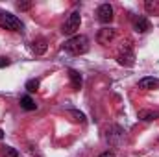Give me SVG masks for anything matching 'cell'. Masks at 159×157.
Listing matches in <instances>:
<instances>
[{"label": "cell", "mask_w": 159, "mask_h": 157, "mask_svg": "<svg viewBox=\"0 0 159 157\" xmlns=\"http://www.w3.org/2000/svg\"><path fill=\"white\" fill-rule=\"evenodd\" d=\"M4 139V131H2V128H0V141Z\"/></svg>", "instance_id": "21"}, {"label": "cell", "mask_w": 159, "mask_h": 157, "mask_svg": "<svg viewBox=\"0 0 159 157\" xmlns=\"http://www.w3.org/2000/svg\"><path fill=\"white\" fill-rule=\"evenodd\" d=\"M133 28H135L137 34H146L150 30V20L146 17H137L135 22H133Z\"/></svg>", "instance_id": "8"}, {"label": "cell", "mask_w": 159, "mask_h": 157, "mask_svg": "<svg viewBox=\"0 0 159 157\" xmlns=\"http://www.w3.org/2000/svg\"><path fill=\"white\" fill-rule=\"evenodd\" d=\"M26 91L28 92H37L39 91V79H28L26 81Z\"/></svg>", "instance_id": "16"}, {"label": "cell", "mask_w": 159, "mask_h": 157, "mask_svg": "<svg viewBox=\"0 0 159 157\" xmlns=\"http://www.w3.org/2000/svg\"><path fill=\"white\" fill-rule=\"evenodd\" d=\"M0 28L9 30V32H22L24 26L15 15H11L7 11H0Z\"/></svg>", "instance_id": "2"}, {"label": "cell", "mask_w": 159, "mask_h": 157, "mask_svg": "<svg viewBox=\"0 0 159 157\" xmlns=\"http://www.w3.org/2000/svg\"><path fill=\"white\" fill-rule=\"evenodd\" d=\"M144 9H146L148 13L159 15V2L157 0H146V2H144Z\"/></svg>", "instance_id": "14"}, {"label": "cell", "mask_w": 159, "mask_h": 157, "mask_svg": "<svg viewBox=\"0 0 159 157\" xmlns=\"http://www.w3.org/2000/svg\"><path fill=\"white\" fill-rule=\"evenodd\" d=\"M0 155L2 157H19V152L11 146H2L0 148Z\"/></svg>", "instance_id": "15"}, {"label": "cell", "mask_w": 159, "mask_h": 157, "mask_svg": "<svg viewBox=\"0 0 159 157\" xmlns=\"http://www.w3.org/2000/svg\"><path fill=\"white\" fill-rule=\"evenodd\" d=\"M115 37H117V30L115 28H102L96 34V41L100 44H109V43H113Z\"/></svg>", "instance_id": "6"}, {"label": "cell", "mask_w": 159, "mask_h": 157, "mask_svg": "<svg viewBox=\"0 0 159 157\" xmlns=\"http://www.w3.org/2000/svg\"><path fill=\"white\" fill-rule=\"evenodd\" d=\"M117 61L124 67H133L135 65V54L131 50L129 41H126V44L122 43V46L119 48V54H117Z\"/></svg>", "instance_id": "4"}, {"label": "cell", "mask_w": 159, "mask_h": 157, "mask_svg": "<svg viewBox=\"0 0 159 157\" xmlns=\"http://www.w3.org/2000/svg\"><path fill=\"white\" fill-rule=\"evenodd\" d=\"M159 87V79L157 78H143L139 79V89H144V91H152V89H156Z\"/></svg>", "instance_id": "9"}, {"label": "cell", "mask_w": 159, "mask_h": 157, "mask_svg": "<svg viewBox=\"0 0 159 157\" xmlns=\"http://www.w3.org/2000/svg\"><path fill=\"white\" fill-rule=\"evenodd\" d=\"M46 48H48V44H46V39H35L32 43V52L35 54V56H43L44 52H46Z\"/></svg>", "instance_id": "10"}, {"label": "cell", "mask_w": 159, "mask_h": 157, "mask_svg": "<svg viewBox=\"0 0 159 157\" xmlns=\"http://www.w3.org/2000/svg\"><path fill=\"white\" fill-rule=\"evenodd\" d=\"M69 115H70V117H74V118H72L74 122H85V115H83V113H80V111L69 109Z\"/></svg>", "instance_id": "17"}, {"label": "cell", "mask_w": 159, "mask_h": 157, "mask_svg": "<svg viewBox=\"0 0 159 157\" xmlns=\"http://www.w3.org/2000/svg\"><path fill=\"white\" fill-rule=\"evenodd\" d=\"M139 118L144 120V122L157 120L159 118V111H154V109H141V111H139Z\"/></svg>", "instance_id": "12"}, {"label": "cell", "mask_w": 159, "mask_h": 157, "mask_svg": "<svg viewBox=\"0 0 159 157\" xmlns=\"http://www.w3.org/2000/svg\"><path fill=\"white\" fill-rule=\"evenodd\" d=\"M80 22H81V15H80V11H72L67 19H65V22H63V26H61V32L65 34V35H72L74 37V34L80 30Z\"/></svg>", "instance_id": "3"}, {"label": "cell", "mask_w": 159, "mask_h": 157, "mask_svg": "<svg viewBox=\"0 0 159 157\" xmlns=\"http://www.w3.org/2000/svg\"><path fill=\"white\" fill-rule=\"evenodd\" d=\"M122 137H124V131H122V128H119V126H109L106 129V139L111 144H119L120 141H122Z\"/></svg>", "instance_id": "7"}, {"label": "cell", "mask_w": 159, "mask_h": 157, "mask_svg": "<svg viewBox=\"0 0 159 157\" xmlns=\"http://www.w3.org/2000/svg\"><path fill=\"white\" fill-rule=\"evenodd\" d=\"M98 157H115V152H109V150H107V152H104V154H100Z\"/></svg>", "instance_id": "20"}, {"label": "cell", "mask_w": 159, "mask_h": 157, "mask_svg": "<svg viewBox=\"0 0 159 157\" xmlns=\"http://www.w3.org/2000/svg\"><path fill=\"white\" fill-rule=\"evenodd\" d=\"M20 107H22L24 111H34V109L37 107V104L34 102V98H32L30 94H26V96L20 98Z\"/></svg>", "instance_id": "13"}, {"label": "cell", "mask_w": 159, "mask_h": 157, "mask_svg": "<svg viewBox=\"0 0 159 157\" xmlns=\"http://www.w3.org/2000/svg\"><path fill=\"white\" fill-rule=\"evenodd\" d=\"M96 15H98V20L102 22V24H109L111 20H113V6L111 4H102L100 7H98V11H96Z\"/></svg>", "instance_id": "5"}, {"label": "cell", "mask_w": 159, "mask_h": 157, "mask_svg": "<svg viewBox=\"0 0 159 157\" xmlns=\"http://www.w3.org/2000/svg\"><path fill=\"white\" fill-rule=\"evenodd\" d=\"M17 7H19L20 11H26V9H30V7H32V2H19V4H17Z\"/></svg>", "instance_id": "18"}, {"label": "cell", "mask_w": 159, "mask_h": 157, "mask_svg": "<svg viewBox=\"0 0 159 157\" xmlns=\"http://www.w3.org/2000/svg\"><path fill=\"white\" fill-rule=\"evenodd\" d=\"M9 63H11V61H9V59H7V57H4V56H2V57H0V69H4V67H7V65H9Z\"/></svg>", "instance_id": "19"}, {"label": "cell", "mask_w": 159, "mask_h": 157, "mask_svg": "<svg viewBox=\"0 0 159 157\" xmlns=\"http://www.w3.org/2000/svg\"><path fill=\"white\" fill-rule=\"evenodd\" d=\"M89 48H91V44H89V39L85 35H74V37H70L69 41H65V44H63V50L67 54H70V56L87 54Z\"/></svg>", "instance_id": "1"}, {"label": "cell", "mask_w": 159, "mask_h": 157, "mask_svg": "<svg viewBox=\"0 0 159 157\" xmlns=\"http://www.w3.org/2000/svg\"><path fill=\"white\" fill-rule=\"evenodd\" d=\"M69 78H70V83H72V89H74V91H80V89H81V83H83L81 74H80L78 70L70 69V70H69Z\"/></svg>", "instance_id": "11"}]
</instances>
